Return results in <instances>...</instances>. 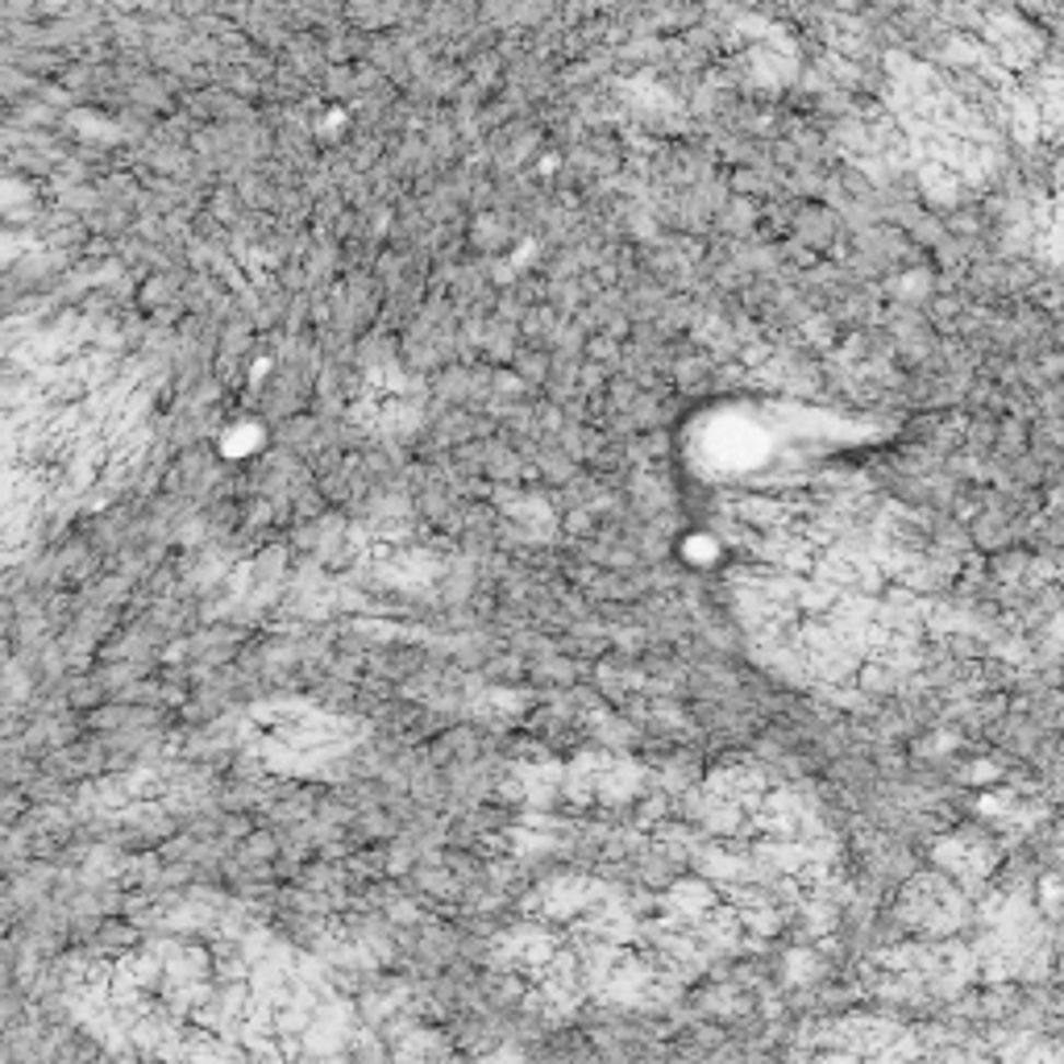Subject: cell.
I'll use <instances>...</instances> for the list:
<instances>
[{"label":"cell","mask_w":1064,"mask_h":1064,"mask_svg":"<svg viewBox=\"0 0 1064 1064\" xmlns=\"http://www.w3.org/2000/svg\"><path fill=\"white\" fill-rule=\"evenodd\" d=\"M9 657H13V645H9V641H4V632H0V666H4Z\"/></svg>","instance_id":"6da1fadb"}]
</instances>
